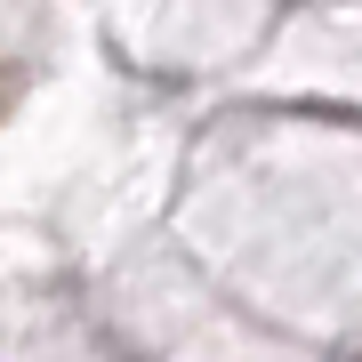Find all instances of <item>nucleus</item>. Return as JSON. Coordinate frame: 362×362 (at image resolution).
I'll list each match as a JSON object with an SVG mask.
<instances>
[]
</instances>
